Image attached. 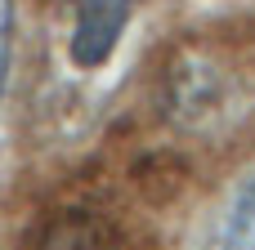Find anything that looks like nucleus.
Listing matches in <instances>:
<instances>
[{"label": "nucleus", "mask_w": 255, "mask_h": 250, "mask_svg": "<svg viewBox=\"0 0 255 250\" xmlns=\"http://www.w3.org/2000/svg\"><path fill=\"white\" fill-rule=\"evenodd\" d=\"M134 4L139 0H67V18H72L67 54L81 72H94L117 54L130 18H134Z\"/></svg>", "instance_id": "obj_1"}, {"label": "nucleus", "mask_w": 255, "mask_h": 250, "mask_svg": "<svg viewBox=\"0 0 255 250\" xmlns=\"http://www.w3.org/2000/svg\"><path fill=\"white\" fill-rule=\"evenodd\" d=\"M220 250H255V179L238 192V201H233V210H229Z\"/></svg>", "instance_id": "obj_2"}, {"label": "nucleus", "mask_w": 255, "mask_h": 250, "mask_svg": "<svg viewBox=\"0 0 255 250\" xmlns=\"http://www.w3.org/2000/svg\"><path fill=\"white\" fill-rule=\"evenodd\" d=\"M9 54H13V0H0V98L9 85Z\"/></svg>", "instance_id": "obj_3"}]
</instances>
